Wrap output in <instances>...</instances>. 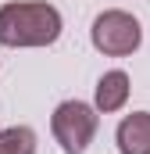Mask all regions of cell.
Masks as SVG:
<instances>
[{
  "label": "cell",
  "mask_w": 150,
  "mask_h": 154,
  "mask_svg": "<svg viewBox=\"0 0 150 154\" xmlns=\"http://www.w3.org/2000/svg\"><path fill=\"white\" fill-rule=\"evenodd\" d=\"M61 36V11L46 0H11L0 7L4 47H50Z\"/></svg>",
  "instance_id": "obj_1"
},
{
  "label": "cell",
  "mask_w": 150,
  "mask_h": 154,
  "mask_svg": "<svg viewBox=\"0 0 150 154\" xmlns=\"http://www.w3.org/2000/svg\"><path fill=\"white\" fill-rule=\"evenodd\" d=\"M97 122H100V111L93 104H86V100H64L50 115V133H54V140L61 143L64 154H86V147L97 136Z\"/></svg>",
  "instance_id": "obj_2"
},
{
  "label": "cell",
  "mask_w": 150,
  "mask_h": 154,
  "mask_svg": "<svg viewBox=\"0 0 150 154\" xmlns=\"http://www.w3.org/2000/svg\"><path fill=\"white\" fill-rule=\"evenodd\" d=\"M93 47L104 54V57H129L140 50L143 43V25L140 18H132L129 11H104L93 18V29H89Z\"/></svg>",
  "instance_id": "obj_3"
},
{
  "label": "cell",
  "mask_w": 150,
  "mask_h": 154,
  "mask_svg": "<svg viewBox=\"0 0 150 154\" xmlns=\"http://www.w3.org/2000/svg\"><path fill=\"white\" fill-rule=\"evenodd\" d=\"M118 151L122 154H150V111H132L118 122Z\"/></svg>",
  "instance_id": "obj_4"
},
{
  "label": "cell",
  "mask_w": 150,
  "mask_h": 154,
  "mask_svg": "<svg viewBox=\"0 0 150 154\" xmlns=\"http://www.w3.org/2000/svg\"><path fill=\"white\" fill-rule=\"evenodd\" d=\"M129 90H132V82H129V75H125L122 68H111V72H104V75H100V82H97L93 108H97L100 115L122 111V108H125V100H129Z\"/></svg>",
  "instance_id": "obj_5"
},
{
  "label": "cell",
  "mask_w": 150,
  "mask_h": 154,
  "mask_svg": "<svg viewBox=\"0 0 150 154\" xmlns=\"http://www.w3.org/2000/svg\"><path fill=\"white\" fill-rule=\"evenodd\" d=\"M0 154H36V133L29 125L0 129Z\"/></svg>",
  "instance_id": "obj_6"
}]
</instances>
